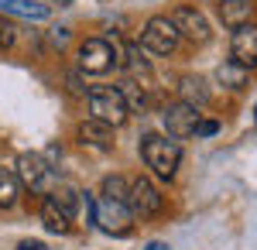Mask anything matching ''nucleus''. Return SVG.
<instances>
[{"label": "nucleus", "mask_w": 257, "mask_h": 250, "mask_svg": "<svg viewBox=\"0 0 257 250\" xmlns=\"http://www.w3.org/2000/svg\"><path fill=\"white\" fill-rule=\"evenodd\" d=\"M141 158L158 178H175L178 165H182V148H178V141H168L161 134H148L141 141Z\"/></svg>", "instance_id": "1"}, {"label": "nucleus", "mask_w": 257, "mask_h": 250, "mask_svg": "<svg viewBox=\"0 0 257 250\" xmlns=\"http://www.w3.org/2000/svg\"><path fill=\"white\" fill-rule=\"evenodd\" d=\"M89 120H99V123H106V127H120V123H127V103L123 96L117 93V86H103V89H93L89 96Z\"/></svg>", "instance_id": "2"}, {"label": "nucleus", "mask_w": 257, "mask_h": 250, "mask_svg": "<svg viewBox=\"0 0 257 250\" xmlns=\"http://www.w3.org/2000/svg\"><path fill=\"white\" fill-rule=\"evenodd\" d=\"M18 182L24 185V189H31V192H38V195H48L52 189H55V168L41 158V154L35 151H24L18 158Z\"/></svg>", "instance_id": "3"}, {"label": "nucleus", "mask_w": 257, "mask_h": 250, "mask_svg": "<svg viewBox=\"0 0 257 250\" xmlns=\"http://www.w3.org/2000/svg\"><path fill=\"white\" fill-rule=\"evenodd\" d=\"M79 69L82 72H89V76H103V72H110L113 65H117V45L106 38H86L79 45Z\"/></svg>", "instance_id": "4"}, {"label": "nucleus", "mask_w": 257, "mask_h": 250, "mask_svg": "<svg viewBox=\"0 0 257 250\" xmlns=\"http://www.w3.org/2000/svg\"><path fill=\"white\" fill-rule=\"evenodd\" d=\"M86 206H89V212H93V223H99L106 233H117V236H123V233H131V209H127V202H113V199H99V202H93V195H86Z\"/></svg>", "instance_id": "5"}, {"label": "nucleus", "mask_w": 257, "mask_h": 250, "mask_svg": "<svg viewBox=\"0 0 257 250\" xmlns=\"http://www.w3.org/2000/svg\"><path fill=\"white\" fill-rule=\"evenodd\" d=\"M168 21L175 24V31H178V38H189V41H196V45H206L209 41V21H206V14L199 11V7H192V4H178L175 11L168 14Z\"/></svg>", "instance_id": "6"}, {"label": "nucleus", "mask_w": 257, "mask_h": 250, "mask_svg": "<svg viewBox=\"0 0 257 250\" xmlns=\"http://www.w3.org/2000/svg\"><path fill=\"white\" fill-rule=\"evenodd\" d=\"M127 209H131V216H138V219H151V216H158L165 209V199L155 189V182L134 178L131 189H127Z\"/></svg>", "instance_id": "7"}, {"label": "nucleus", "mask_w": 257, "mask_h": 250, "mask_svg": "<svg viewBox=\"0 0 257 250\" xmlns=\"http://www.w3.org/2000/svg\"><path fill=\"white\" fill-rule=\"evenodd\" d=\"M141 45L151 52V55H172L178 48V31L168 18H148L144 31H141Z\"/></svg>", "instance_id": "8"}, {"label": "nucleus", "mask_w": 257, "mask_h": 250, "mask_svg": "<svg viewBox=\"0 0 257 250\" xmlns=\"http://www.w3.org/2000/svg\"><path fill=\"white\" fill-rule=\"evenodd\" d=\"M161 120H165V131H168V137H172V141H185V137L196 134V127H199V110L178 99V103H172V106H165Z\"/></svg>", "instance_id": "9"}, {"label": "nucleus", "mask_w": 257, "mask_h": 250, "mask_svg": "<svg viewBox=\"0 0 257 250\" xmlns=\"http://www.w3.org/2000/svg\"><path fill=\"white\" fill-rule=\"evenodd\" d=\"M230 55H233V62H237V65H243V69H254V65H257V24H254V21H250V24L233 28V38H230Z\"/></svg>", "instance_id": "10"}, {"label": "nucleus", "mask_w": 257, "mask_h": 250, "mask_svg": "<svg viewBox=\"0 0 257 250\" xmlns=\"http://www.w3.org/2000/svg\"><path fill=\"white\" fill-rule=\"evenodd\" d=\"M216 11L226 28H240V24H250L257 18V0H219Z\"/></svg>", "instance_id": "11"}, {"label": "nucleus", "mask_w": 257, "mask_h": 250, "mask_svg": "<svg viewBox=\"0 0 257 250\" xmlns=\"http://www.w3.org/2000/svg\"><path fill=\"white\" fill-rule=\"evenodd\" d=\"M79 141L86 148H96V151H110L117 141H113V127H106V123H99V120H82L79 123Z\"/></svg>", "instance_id": "12"}, {"label": "nucleus", "mask_w": 257, "mask_h": 250, "mask_svg": "<svg viewBox=\"0 0 257 250\" xmlns=\"http://www.w3.org/2000/svg\"><path fill=\"white\" fill-rule=\"evenodd\" d=\"M0 11L4 14H14V18H28V21L52 18V7L45 0H0Z\"/></svg>", "instance_id": "13"}, {"label": "nucleus", "mask_w": 257, "mask_h": 250, "mask_svg": "<svg viewBox=\"0 0 257 250\" xmlns=\"http://www.w3.org/2000/svg\"><path fill=\"white\" fill-rule=\"evenodd\" d=\"M178 96H182V103H189V106H206L209 103V86L202 82L199 76H182L178 79Z\"/></svg>", "instance_id": "14"}, {"label": "nucleus", "mask_w": 257, "mask_h": 250, "mask_svg": "<svg viewBox=\"0 0 257 250\" xmlns=\"http://www.w3.org/2000/svg\"><path fill=\"white\" fill-rule=\"evenodd\" d=\"M41 223H45V230H52V233H69L72 230V216L62 212L59 206L52 202V195H45V202H41Z\"/></svg>", "instance_id": "15"}, {"label": "nucleus", "mask_w": 257, "mask_h": 250, "mask_svg": "<svg viewBox=\"0 0 257 250\" xmlns=\"http://www.w3.org/2000/svg\"><path fill=\"white\" fill-rule=\"evenodd\" d=\"M117 93L127 103V113H144L148 110V96H144V86H138L134 79H123L117 86Z\"/></svg>", "instance_id": "16"}, {"label": "nucleus", "mask_w": 257, "mask_h": 250, "mask_svg": "<svg viewBox=\"0 0 257 250\" xmlns=\"http://www.w3.org/2000/svg\"><path fill=\"white\" fill-rule=\"evenodd\" d=\"M216 79L223 82V86H230V89H243L247 79H250V69H243V65H237V62L230 58V62H223V65L216 69Z\"/></svg>", "instance_id": "17"}, {"label": "nucleus", "mask_w": 257, "mask_h": 250, "mask_svg": "<svg viewBox=\"0 0 257 250\" xmlns=\"http://www.w3.org/2000/svg\"><path fill=\"white\" fill-rule=\"evenodd\" d=\"M18 192H21L18 175L11 172V168H4V165H0V209H11V206L18 202Z\"/></svg>", "instance_id": "18"}, {"label": "nucleus", "mask_w": 257, "mask_h": 250, "mask_svg": "<svg viewBox=\"0 0 257 250\" xmlns=\"http://www.w3.org/2000/svg\"><path fill=\"white\" fill-rule=\"evenodd\" d=\"M48 195H52V202H55L62 212H69V216L76 219V209H79V192H76L72 185H55Z\"/></svg>", "instance_id": "19"}, {"label": "nucleus", "mask_w": 257, "mask_h": 250, "mask_svg": "<svg viewBox=\"0 0 257 250\" xmlns=\"http://www.w3.org/2000/svg\"><path fill=\"white\" fill-rule=\"evenodd\" d=\"M127 189H131V182L123 178V175H110V178H103V199H113V202H127Z\"/></svg>", "instance_id": "20"}, {"label": "nucleus", "mask_w": 257, "mask_h": 250, "mask_svg": "<svg viewBox=\"0 0 257 250\" xmlns=\"http://www.w3.org/2000/svg\"><path fill=\"white\" fill-rule=\"evenodd\" d=\"M14 38H18V35H14V24L0 18V48H11V45H14Z\"/></svg>", "instance_id": "21"}, {"label": "nucleus", "mask_w": 257, "mask_h": 250, "mask_svg": "<svg viewBox=\"0 0 257 250\" xmlns=\"http://www.w3.org/2000/svg\"><path fill=\"white\" fill-rule=\"evenodd\" d=\"M219 131V123L216 120H199V127H196V137H213Z\"/></svg>", "instance_id": "22"}, {"label": "nucleus", "mask_w": 257, "mask_h": 250, "mask_svg": "<svg viewBox=\"0 0 257 250\" xmlns=\"http://www.w3.org/2000/svg\"><path fill=\"white\" fill-rule=\"evenodd\" d=\"M18 250H48V247H45L41 240H21V243H18Z\"/></svg>", "instance_id": "23"}, {"label": "nucleus", "mask_w": 257, "mask_h": 250, "mask_svg": "<svg viewBox=\"0 0 257 250\" xmlns=\"http://www.w3.org/2000/svg\"><path fill=\"white\" fill-rule=\"evenodd\" d=\"M254 113H257V106H254Z\"/></svg>", "instance_id": "24"}]
</instances>
